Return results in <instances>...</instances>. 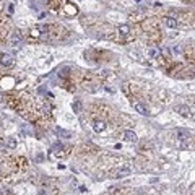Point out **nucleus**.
<instances>
[{
  "label": "nucleus",
  "instance_id": "obj_1",
  "mask_svg": "<svg viewBox=\"0 0 195 195\" xmlns=\"http://www.w3.org/2000/svg\"><path fill=\"white\" fill-rule=\"evenodd\" d=\"M0 63H2L5 69H11V67L15 65V59H13V55L8 54V52H5V54H2L0 55Z\"/></svg>",
  "mask_w": 195,
  "mask_h": 195
},
{
  "label": "nucleus",
  "instance_id": "obj_2",
  "mask_svg": "<svg viewBox=\"0 0 195 195\" xmlns=\"http://www.w3.org/2000/svg\"><path fill=\"white\" fill-rule=\"evenodd\" d=\"M11 44H13L15 47H20L23 44V36H21V33H13V36H11Z\"/></svg>",
  "mask_w": 195,
  "mask_h": 195
},
{
  "label": "nucleus",
  "instance_id": "obj_3",
  "mask_svg": "<svg viewBox=\"0 0 195 195\" xmlns=\"http://www.w3.org/2000/svg\"><path fill=\"white\" fill-rule=\"evenodd\" d=\"M124 140H127V142H137L138 140V137H137V133L135 132H132V130H124Z\"/></svg>",
  "mask_w": 195,
  "mask_h": 195
},
{
  "label": "nucleus",
  "instance_id": "obj_4",
  "mask_svg": "<svg viewBox=\"0 0 195 195\" xmlns=\"http://www.w3.org/2000/svg\"><path fill=\"white\" fill-rule=\"evenodd\" d=\"M93 129H94V132H104L106 130V122L104 120H94L93 122Z\"/></svg>",
  "mask_w": 195,
  "mask_h": 195
},
{
  "label": "nucleus",
  "instance_id": "obj_5",
  "mask_svg": "<svg viewBox=\"0 0 195 195\" xmlns=\"http://www.w3.org/2000/svg\"><path fill=\"white\" fill-rule=\"evenodd\" d=\"M176 137H177V140H189L190 133L187 132V130H184V129H177L176 130Z\"/></svg>",
  "mask_w": 195,
  "mask_h": 195
},
{
  "label": "nucleus",
  "instance_id": "obj_6",
  "mask_svg": "<svg viewBox=\"0 0 195 195\" xmlns=\"http://www.w3.org/2000/svg\"><path fill=\"white\" fill-rule=\"evenodd\" d=\"M164 25L166 26H168V28H177V25H179V23H177V20H174V18H164Z\"/></svg>",
  "mask_w": 195,
  "mask_h": 195
},
{
  "label": "nucleus",
  "instance_id": "obj_7",
  "mask_svg": "<svg viewBox=\"0 0 195 195\" xmlns=\"http://www.w3.org/2000/svg\"><path fill=\"white\" fill-rule=\"evenodd\" d=\"M72 111H73L75 114H78L81 111V101H80V99H75V101H73V104H72Z\"/></svg>",
  "mask_w": 195,
  "mask_h": 195
},
{
  "label": "nucleus",
  "instance_id": "obj_8",
  "mask_svg": "<svg viewBox=\"0 0 195 195\" xmlns=\"http://www.w3.org/2000/svg\"><path fill=\"white\" fill-rule=\"evenodd\" d=\"M179 114L181 115H184V117H190V115H192V112H190V109L189 107H185V106H181L179 107V111H177Z\"/></svg>",
  "mask_w": 195,
  "mask_h": 195
},
{
  "label": "nucleus",
  "instance_id": "obj_9",
  "mask_svg": "<svg viewBox=\"0 0 195 195\" xmlns=\"http://www.w3.org/2000/svg\"><path fill=\"white\" fill-rule=\"evenodd\" d=\"M135 109H137V112H138V114H142V115H148V111H146V107L143 106V104H140V102H137V104H135Z\"/></svg>",
  "mask_w": 195,
  "mask_h": 195
},
{
  "label": "nucleus",
  "instance_id": "obj_10",
  "mask_svg": "<svg viewBox=\"0 0 195 195\" xmlns=\"http://www.w3.org/2000/svg\"><path fill=\"white\" fill-rule=\"evenodd\" d=\"M119 33H120L122 36H127L130 33V26L129 25H120L119 26Z\"/></svg>",
  "mask_w": 195,
  "mask_h": 195
},
{
  "label": "nucleus",
  "instance_id": "obj_11",
  "mask_svg": "<svg viewBox=\"0 0 195 195\" xmlns=\"http://www.w3.org/2000/svg\"><path fill=\"white\" fill-rule=\"evenodd\" d=\"M5 143H7V146H8V148H11V150H13V148H17V140H15L13 137H8Z\"/></svg>",
  "mask_w": 195,
  "mask_h": 195
},
{
  "label": "nucleus",
  "instance_id": "obj_12",
  "mask_svg": "<svg viewBox=\"0 0 195 195\" xmlns=\"http://www.w3.org/2000/svg\"><path fill=\"white\" fill-rule=\"evenodd\" d=\"M130 174V169L129 168H124V169H119L117 171V176L115 177H125V176H129Z\"/></svg>",
  "mask_w": 195,
  "mask_h": 195
},
{
  "label": "nucleus",
  "instance_id": "obj_13",
  "mask_svg": "<svg viewBox=\"0 0 195 195\" xmlns=\"http://www.w3.org/2000/svg\"><path fill=\"white\" fill-rule=\"evenodd\" d=\"M150 57H158V55H160V50H158V49H154V47H153V49H150Z\"/></svg>",
  "mask_w": 195,
  "mask_h": 195
},
{
  "label": "nucleus",
  "instance_id": "obj_14",
  "mask_svg": "<svg viewBox=\"0 0 195 195\" xmlns=\"http://www.w3.org/2000/svg\"><path fill=\"white\" fill-rule=\"evenodd\" d=\"M55 133H60V135H63V137H67V138L70 137V133H69V132H65V130L59 129V127H57V129H55Z\"/></svg>",
  "mask_w": 195,
  "mask_h": 195
},
{
  "label": "nucleus",
  "instance_id": "obj_15",
  "mask_svg": "<svg viewBox=\"0 0 195 195\" xmlns=\"http://www.w3.org/2000/svg\"><path fill=\"white\" fill-rule=\"evenodd\" d=\"M0 192H2V195H11L10 189H7V187H2V189H0Z\"/></svg>",
  "mask_w": 195,
  "mask_h": 195
},
{
  "label": "nucleus",
  "instance_id": "obj_16",
  "mask_svg": "<svg viewBox=\"0 0 195 195\" xmlns=\"http://www.w3.org/2000/svg\"><path fill=\"white\" fill-rule=\"evenodd\" d=\"M13 10H15L13 5H8V11H10V13H13Z\"/></svg>",
  "mask_w": 195,
  "mask_h": 195
}]
</instances>
